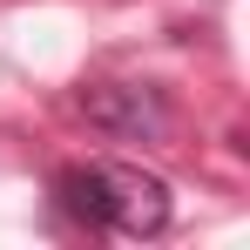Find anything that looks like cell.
Returning a JSON list of instances; mask_svg holds the SVG:
<instances>
[{
	"mask_svg": "<svg viewBox=\"0 0 250 250\" xmlns=\"http://www.w3.org/2000/svg\"><path fill=\"white\" fill-rule=\"evenodd\" d=\"M54 203L88 230L115 237H163L169 230V183L135 163H68L54 176Z\"/></svg>",
	"mask_w": 250,
	"mask_h": 250,
	"instance_id": "1",
	"label": "cell"
},
{
	"mask_svg": "<svg viewBox=\"0 0 250 250\" xmlns=\"http://www.w3.org/2000/svg\"><path fill=\"white\" fill-rule=\"evenodd\" d=\"M82 115L88 128H102L115 142H169V128H176V108L156 82H95L82 95Z\"/></svg>",
	"mask_w": 250,
	"mask_h": 250,
	"instance_id": "2",
	"label": "cell"
}]
</instances>
